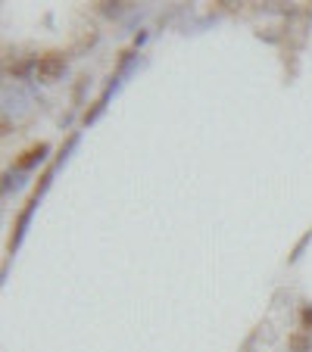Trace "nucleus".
I'll return each instance as SVG.
<instances>
[{
	"instance_id": "1",
	"label": "nucleus",
	"mask_w": 312,
	"mask_h": 352,
	"mask_svg": "<svg viewBox=\"0 0 312 352\" xmlns=\"http://www.w3.org/2000/svg\"><path fill=\"white\" fill-rule=\"evenodd\" d=\"M60 166H50L44 175H41V184H38V190L32 193V199L25 203V209L19 212V219H16V225H13V240H10V256L16 253L22 246V237H25V228H28V221H32V215H34V209H38V203H41V197H44V190L50 187V181H54V172Z\"/></svg>"
},
{
	"instance_id": "2",
	"label": "nucleus",
	"mask_w": 312,
	"mask_h": 352,
	"mask_svg": "<svg viewBox=\"0 0 312 352\" xmlns=\"http://www.w3.org/2000/svg\"><path fill=\"white\" fill-rule=\"evenodd\" d=\"M34 72H38L41 81H56L63 72H66V60L60 54H47L34 63Z\"/></svg>"
},
{
	"instance_id": "3",
	"label": "nucleus",
	"mask_w": 312,
	"mask_h": 352,
	"mask_svg": "<svg viewBox=\"0 0 312 352\" xmlns=\"http://www.w3.org/2000/svg\"><path fill=\"white\" fill-rule=\"evenodd\" d=\"M47 153H50V146L41 140V144H34V146H28L25 153L16 160V172H32L34 166H41V162L47 160Z\"/></svg>"
},
{
	"instance_id": "4",
	"label": "nucleus",
	"mask_w": 312,
	"mask_h": 352,
	"mask_svg": "<svg viewBox=\"0 0 312 352\" xmlns=\"http://www.w3.org/2000/svg\"><path fill=\"white\" fill-rule=\"evenodd\" d=\"M287 346H291V352H312V337L306 331H297L287 337Z\"/></svg>"
},
{
	"instance_id": "5",
	"label": "nucleus",
	"mask_w": 312,
	"mask_h": 352,
	"mask_svg": "<svg viewBox=\"0 0 312 352\" xmlns=\"http://www.w3.org/2000/svg\"><path fill=\"white\" fill-rule=\"evenodd\" d=\"M19 187H22V175L19 172H7V175H3V193H10V190H19Z\"/></svg>"
},
{
	"instance_id": "6",
	"label": "nucleus",
	"mask_w": 312,
	"mask_h": 352,
	"mask_svg": "<svg viewBox=\"0 0 312 352\" xmlns=\"http://www.w3.org/2000/svg\"><path fill=\"white\" fill-rule=\"evenodd\" d=\"M309 240H312V231H306L303 237L297 240V246H293V253H291V262H297L300 256H303V250H306V243H309Z\"/></svg>"
},
{
	"instance_id": "7",
	"label": "nucleus",
	"mask_w": 312,
	"mask_h": 352,
	"mask_svg": "<svg viewBox=\"0 0 312 352\" xmlns=\"http://www.w3.org/2000/svg\"><path fill=\"white\" fill-rule=\"evenodd\" d=\"M122 7H125V3H100V10H103V13H107V16H116Z\"/></svg>"
},
{
	"instance_id": "8",
	"label": "nucleus",
	"mask_w": 312,
	"mask_h": 352,
	"mask_svg": "<svg viewBox=\"0 0 312 352\" xmlns=\"http://www.w3.org/2000/svg\"><path fill=\"white\" fill-rule=\"evenodd\" d=\"M303 327H306V331H312V306L303 309Z\"/></svg>"
}]
</instances>
